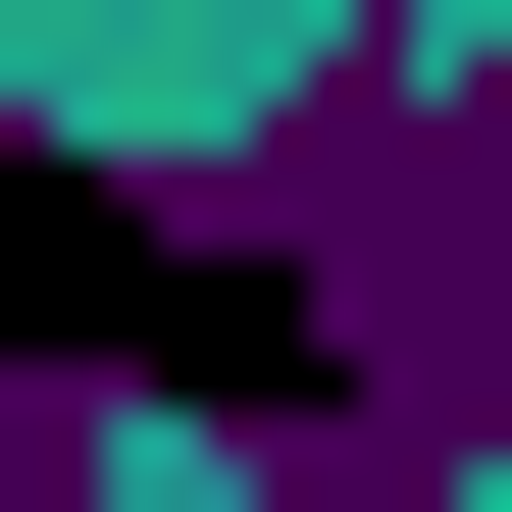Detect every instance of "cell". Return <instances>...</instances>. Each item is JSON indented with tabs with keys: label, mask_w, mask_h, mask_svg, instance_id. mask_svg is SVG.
I'll return each mask as SVG.
<instances>
[{
	"label": "cell",
	"mask_w": 512,
	"mask_h": 512,
	"mask_svg": "<svg viewBox=\"0 0 512 512\" xmlns=\"http://www.w3.org/2000/svg\"><path fill=\"white\" fill-rule=\"evenodd\" d=\"M0 410H205V461H359V308L256 205H154V154H52L0 103Z\"/></svg>",
	"instance_id": "obj_1"
}]
</instances>
